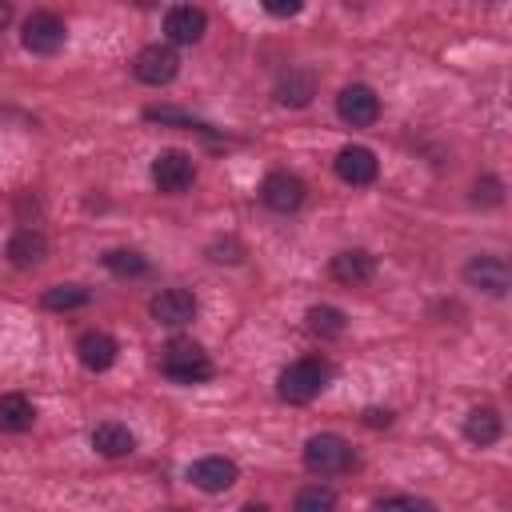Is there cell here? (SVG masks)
Here are the masks:
<instances>
[{
    "label": "cell",
    "mask_w": 512,
    "mask_h": 512,
    "mask_svg": "<svg viewBox=\"0 0 512 512\" xmlns=\"http://www.w3.org/2000/svg\"><path fill=\"white\" fill-rule=\"evenodd\" d=\"M372 512H432V504L416 496H384L372 504Z\"/></svg>",
    "instance_id": "25"
},
{
    "label": "cell",
    "mask_w": 512,
    "mask_h": 512,
    "mask_svg": "<svg viewBox=\"0 0 512 512\" xmlns=\"http://www.w3.org/2000/svg\"><path fill=\"white\" fill-rule=\"evenodd\" d=\"M472 200H476V204H500V200H504V184H500L496 176H484V180H476Z\"/></svg>",
    "instance_id": "26"
},
{
    "label": "cell",
    "mask_w": 512,
    "mask_h": 512,
    "mask_svg": "<svg viewBox=\"0 0 512 512\" xmlns=\"http://www.w3.org/2000/svg\"><path fill=\"white\" fill-rule=\"evenodd\" d=\"M328 272H332V280H336V284L360 288V284H368V280L376 276V256H372L368 248H344V252H336V256H332Z\"/></svg>",
    "instance_id": "12"
},
{
    "label": "cell",
    "mask_w": 512,
    "mask_h": 512,
    "mask_svg": "<svg viewBox=\"0 0 512 512\" xmlns=\"http://www.w3.org/2000/svg\"><path fill=\"white\" fill-rule=\"evenodd\" d=\"M8 20H12V4H8V0H0V28H4Z\"/></svg>",
    "instance_id": "29"
},
{
    "label": "cell",
    "mask_w": 512,
    "mask_h": 512,
    "mask_svg": "<svg viewBox=\"0 0 512 512\" xmlns=\"http://www.w3.org/2000/svg\"><path fill=\"white\" fill-rule=\"evenodd\" d=\"M176 72H180V56H176L168 44H148V48H140L136 60H132V76H136L140 84H148V88L172 84Z\"/></svg>",
    "instance_id": "6"
},
{
    "label": "cell",
    "mask_w": 512,
    "mask_h": 512,
    "mask_svg": "<svg viewBox=\"0 0 512 512\" xmlns=\"http://www.w3.org/2000/svg\"><path fill=\"white\" fill-rule=\"evenodd\" d=\"M352 464H356V456H352V444L344 436H336V432L308 436V444H304V468L312 476H340Z\"/></svg>",
    "instance_id": "3"
},
{
    "label": "cell",
    "mask_w": 512,
    "mask_h": 512,
    "mask_svg": "<svg viewBox=\"0 0 512 512\" xmlns=\"http://www.w3.org/2000/svg\"><path fill=\"white\" fill-rule=\"evenodd\" d=\"M264 12H268V16H296V12H300V0H268Z\"/></svg>",
    "instance_id": "27"
},
{
    "label": "cell",
    "mask_w": 512,
    "mask_h": 512,
    "mask_svg": "<svg viewBox=\"0 0 512 512\" xmlns=\"http://www.w3.org/2000/svg\"><path fill=\"white\" fill-rule=\"evenodd\" d=\"M292 512H336V492L328 484H308L296 492Z\"/></svg>",
    "instance_id": "23"
},
{
    "label": "cell",
    "mask_w": 512,
    "mask_h": 512,
    "mask_svg": "<svg viewBox=\"0 0 512 512\" xmlns=\"http://www.w3.org/2000/svg\"><path fill=\"white\" fill-rule=\"evenodd\" d=\"M64 40H68V24H64L56 12L36 8V12L24 20L20 44H24L28 52H36V56H56V52L64 48Z\"/></svg>",
    "instance_id": "4"
},
{
    "label": "cell",
    "mask_w": 512,
    "mask_h": 512,
    "mask_svg": "<svg viewBox=\"0 0 512 512\" xmlns=\"http://www.w3.org/2000/svg\"><path fill=\"white\" fill-rule=\"evenodd\" d=\"M464 280L488 296H504L512 288V272H508V260L504 256H472L464 264Z\"/></svg>",
    "instance_id": "9"
},
{
    "label": "cell",
    "mask_w": 512,
    "mask_h": 512,
    "mask_svg": "<svg viewBox=\"0 0 512 512\" xmlns=\"http://www.w3.org/2000/svg\"><path fill=\"white\" fill-rule=\"evenodd\" d=\"M92 448L108 460H120V456H132L136 452V436L128 432V424H116V420H104L92 428Z\"/></svg>",
    "instance_id": "18"
},
{
    "label": "cell",
    "mask_w": 512,
    "mask_h": 512,
    "mask_svg": "<svg viewBox=\"0 0 512 512\" xmlns=\"http://www.w3.org/2000/svg\"><path fill=\"white\" fill-rule=\"evenodd\" d=\"M152 320L164 328H180L188 320H196V296L188 288H164L152 296Z\"/></svg>",
    "instance_id": "13"
},
{
    "label": "cell",
    "mask_w": 512,
    "mask_h": 512,
    "mask_svg": "<svg viewBox=\"0 0 512 512\" xmlns=\"http://www.w3.org/2000/svg\"><path fill=\"white\" fill-rule=\"evenodd\" d=\"M36 408L24 392H0V432H28Z\"/></svg>",
    "instance_id": "19"
},
{
    "label": "cell",
    "mask_w": 512,
    "mask_h": 512,
    "mask_svg": "<svg viewBox=\"0 0 512 512\" xmlns=\"http://www.w3.org/2000/svg\"><path fill=\"white\" fill-rule=\"evenodd\" d=\"M500 432H504V424H500L496 408H472V412L464 416V436H468L472 444H480V448L496 444Z\"/></svg>",
    "instance_id": "20"
},
{
    "label": "cell",
    "mask_w": 512,
    "mask_h": 512,
    "mask_svg": "<svg viewBox=\"0 0 512 512\" xmlns=\"http://www.w3.org/2000/svg\"><path fill=\"white\" fill-rule=\"evenodd\" d=\"M208 32V12L196 4H172L164 12V36L172 44H196Z\"/></svg>",
    "instance_id": "10"
},
{
    "label": "cell",
    "mask_w": 512,
    "mask_h": 512,
    "mask_svg": "<svg viewBox=\"0 0 512 512\" xmlns=\"http://www.w3.org/2000/svg\"><path fill=\"white\" fill-rule=\"evenodd\" d=\"M312 96H316V72L312 68H288L276 80V100L284 108H304V104H312Z\"/></svg>",
    "instance_id": "17"
},
{
    "label": "cell",
    "mask_w": 512,
    "mask_h": 512,
    "mask_svg": "<svg viewBox=\"0 0 512 512\" xmlns=\"http://www.w3.org/2000/svg\"><path fill=\"white\" fill-rule=\"evenodd\" d=\"M116 352H120V344L108 332H100V328H92V332H84L76 340V356H80V364L88 372H108L116 364Z\"/></svg>",
    "instance_id": "16"
},
{
    "label": "cell",
    "mask_w": 512,
    "mask_h": 512,
    "mask_svg": "<svg viewBox=\"0 0 512 512\" xmlns=\"http://www.w3.org/2000/svg\"><path fill=\"white\" fill-rule=\"evenodd\" d=\"M104 268L112 276H120V280H132V276H144L148 272V260L136 248H112V252H104Z\"/></svg>",
    "instance_id": "21"
},
{
    "label": "cell",
    "mask_w": 512,
    "mask_h": 512,
    "mask_svg": "<svg viewBox=\"0 0 512 512\" xmlns=\"http://www.w3.org/2000/svg\"><path fill=\"white\" fill-rule=\"evenodd\" d=\"M240 512H268V508H264V504H244Z\"/></svg>",
    "instance_id": "30"
},
{
    "label": "cell",
    "mask_w": 512,
    "mask_h": 512,
    "mask_svg": "<svg viewBox=\"0 0 512 512\" xmlns=\"http://www.w3.org/2000/svg\"><path fill=\"white\" fill-rule=\"evenodd\" d=\"M324 384H328V364L316 360V356H304V360H296V364H288L280 372L276 392H280L284 404H308V400L320 396Z\"/></svg>",
    "instance_id": "2"
},
{
    "label": "cell",
    "mask_w": 512,
    "mask_h": 512,
    "mask_svg": "<svg viewBox=\"0 0 512 512\" xmlns=\"http://www.w3.org/2000/svg\"><path fill=\"white\" fill-rule=\"evenodd\" d=\"M192 180H196V160H192L188 152H180V148H164V152L152 160V184H156L160 192L180 196V192L192 188Z\"/></svg>",
    "instance_id": "5"
},
{
    "label": "cell",
    "mask_w": 512,
    "mask_h": 512,
    "mask_svg": "<svg viewBox=\"0 0 512 512\" xmlns=\"http://www.w3.org/2000/svg\"><path fill=\"white\" fill-rule=\"evenodd\" d=\"M364 420H368V424H392V412H380V408H368V412H364Z\"/></svg>",
    "instance_id": "28"
},
{
    "label": "cell",
    "mask_w": 512,
    "mask_h": 512,
    "mask_svg": "<svg viewBox=\"0 0 512 512\" xmlns=\"http://www.w3.org/2000/svg\"><path fill=\"white\" fill-rule=\"evenodd\" d=\"M92 296H88V288H80V284H56V288H48L44 296H40V304L44 308H52V312H72V308H84Z\"/></svg>",
    "instance_id": "22"
},
{
    "label": "cell",
    "mask_w": 512,
    "mask_h": 512,
    "mask_svg": "<svg viewBox=\"0 0 512 512\" xmlns=\"http://www.w3.org/2000/svg\"><path fill=\"white\" fill-rule=\"evenodd\" d=\"M236 476H240V468H236V460H228V456H200V460L188 468V480H192L200 492H228V488L236 484Z\"/></svg>",
    "instance_id": "14"
},
{
    "label": "cell",
    "mask_w": 512,
    "mask_h": 512,
    "mask_svg": "<svg viewBox=\"0 0 512 512\" xmlns=\"http://www.w3.org/2000/svg\"><path fill=\"white\" fill-rule=\"evenodd\" d=\"M376 172H380V164H376V152H372V148H364V144H344V148L336 152V176H340L344 184L364 188V184L376 180Z\"/></svg>",
    "instance_id": "11"
},
{
    "label": "cell",
    "mask_w": 512,
    "mask_h": 512,
    "mask_svg": "<svg viewBox=\"0 0 512 512\" xmlns=\"http://www.w3.org/2000/svg\"><path fill=\"white\" fill-rule=\"evenodd\" d=\"M160 372L168 380H176V384H200V380L212 376V360H208V352L196 340H180L176 336L160 352Z\"/></svg>",
    "instance_id": "1"
},
{
    "label": "cell",
    "mask_w": 512,
    "mask_h": 512,
    "mask_svg": "<svg viewBox=\"0 0 512 512\" xmlns=\"http://www.w3.org/2000/svg\"><path fill=\"white\" fill-rule=\"evenodd\" d=\"M336 116H340L344 124H352V128H368V124H376V116H380V96H376L368 84H348V88H340V96H336Z\"/></svg>",
    "instance_id": "8"
},
{
    "label": "cell",
    "mask_w": 512,
    "mask_h": 512,
    "mask_svg": "<svg viewBox=\"0 0 512 512\" xmlns=\"http://www.w3.org/2000/svg\"><path fill=\"white\" fill-rule=\"evenodd\" d=\"M304 196H308V188H304V180L296 176V172H268L264 180H260V200H264V208H272V212H296L300 204H304Z\"/></svg>",
    "instance_id": "7"
},
{
    "label": "cell",
    "mask_w": 512,
    "mask_h": 512,
    "mask_svg": "<svg viewBox=\"0 0 512 512\" xmlns=\"http://www.w3.org/2000/svg\"><path fill=\"white\" fill-rule=\"evenodd\" d=\"M4 256H8L12 268H36V264H44V256H48V240H44V232H36V228H16V232L8 236V244H4Z\"/></svg>",
    "instance_id": "15"
},
{
    "label": "cell",
    "mask_w": 512,
    "mask_h": 512,
    "mask_svg": "<svg viewBox=\"0 0 512 512\" xmlns=\"http://www.w3.org/2000/svg\"><path fill=\"white\" fill-rule=\"evenodd\" d=\"M308 328L316 336H340L344 332V312L332 308V304H316V308H308Z\"/></svg>",
    "instance_id": "24"
}]
</instances>
